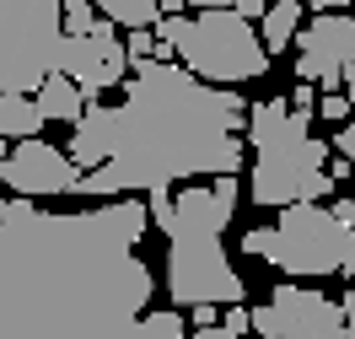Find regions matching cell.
I'll use <instances>...</instances> for the list:
<instances>
[{"label": "cell", "instance_id": "2", "mask_svg": "<svg viewBox=\"0 0 355 339\" xmlns=\"http://www.w3.org/2000/svg\"><path fill=\"white\" fill-rule=\"evenodd\" d=\"M248 108L237 87H210L194 70L135 60L124 103L113 108V157L76 183L87 200L178 189L183 178L243 173Z\"/></svg>", "mask_w": 355, "mask_h": 339}, {"label": "cell", "instance_id": "18", "mask_svg": "<svg viewBox=\"0 0 355 339\" xmlns=\"http://www.w3.org/2000/svg\"><path fill=\"white\" fill-rule=\"evenodd\" d=\"M243 253H253V259L275 264V259H280V226H253V232L243 237Z\"/></svg>", "mask_w": 355, "mask_h": 339}, {"label": "cell", "instance_id": "21", "mask_svg": "<svg viewBox=\"0 0 355 339\" xmlns=\"http://www.w3.org/2000/svg\"><path fill=\"white\" fill-rule=\"evenodd\" d=\"M124 49H130V65L135 60H156V33H130Z\"/></svg>", "mask_w": 355, "mask_h": 339}, {"label": "cell", "instance_id": "27", "mask_svg": "<svg viewBox=\"0 0 355 339\" xmlns=\"http://www.w3.org/2000/svg\"><path fill=\"white\" fill-rule=\"evenodd\" d=\"M183 6H200V11H237V0H183Z\"/></svg>", "mask_w": 355, "mask_h": 339}, {"label": "cell", "instance_id": "12", "mask_svg": "<svg viewBox=\"0 0 355 339\" xmlns=\"http://www.w3.org/2000/svg\"><path fill=\"white\" fill-rule=\"evenodd\" d=\"M70 162L81 167V173H92V167H103V162L113 157V108H103V103H92L87 119L70 130Z\"/></svg>", "mask_w": 355, "mask_h": 339}, {"label": "cell", "instance_id": "33", "mask_svg": "<svg viewBox=\"0 0 355 339\" xmlns=\"http://www.w3.org/2000/svg\"><path fill=\"white\" fill-rule=\"evenodd\" d=\"M345 280H355V259H350V264H345Z\"/></svg>", "mask_w": 355, "mask_h": 339}, {"label": "cell", "instance_id": "23", "mask_svg": "<svg viewBox=\"0 0 355 339\" xmlns=\"http://www.w3.org/2000/svg\"><path fill=\"white\" fill-rule=\"evenodd\" d=\"M334 151L345 162H355V124H339V135H334Z\"/></svg>", "mask_w": 355, "mask_h": 339}, {"label": "cell", "instance_id": "24", "mask_svg": "<svg viewBox=\"0 0 355 339\" xmlns=\"http://www.w3.org/2000/svg\"><path fill=\"white\" fill-rule=\"evenodd\" d=\"M189 323H194V329H216V302H200V307H189Z\"/></svg>", "mask_w": 355, "mask_h": 339}, {"label": "cell", "instance_id": "31", "mask_svg": "<svg viewBox=\"0 0 355 339\" xmlns=\"http://www.w3.org/2000/svg\"><path fill=\"white\" fill-rule=\"evenodd\" d=\"M339 92H345V97L355 103V70H345V81H339Z\"/></svg>", "mask_w": 355, "mask_h": 339}, {"label": "cell", "instance_id": "30", "mask_svg": "<svg viewBox=\"0 0 355 339\" xmlns=\"http://www.w3.org/2000/svg\"><path fill=\"white\" fill-rule=\"evenodd\" d=\"M189 339H237L232 329H200V334H189Z\"/></svg>", "mask_w": 355, "mask_h": 339}, {"label": "cell", "instance_id": "28", "mask_svg": "<svg viewBox=\"0 0 355 339\" xmlns=\"http://www.w3.org/2000/svg\"><path fill=\"white\" fill-rule=\"evenodd\" d=\"M339 307H345V329H350V339H355V291L345 296V302H339Z\"/></svg>", "mask_w": 355, "mask_h": 339}, {"label": "cell", "instance_id": "25", "mask_svg": "<svg viewBox=\"0 0 355 339\" xmlns=\"http://www.w3.org/2000/svg\"><path fill=\"white\" fill-rule=\"evenodd\" d=\"M264 0H237V17H248V22H264Z\"/></svg>", "mask_w": 355, "mask_h": 339}, {"label": "cell", "instance_id": "17", "mask_svg": "<svg viewBox=\"0 0 355 339\" xmlns=\"http://www.w3.org/2000/svg\"><path fill=\"white\" fill-rule=\"evenodd\" d=\"M97 22H103V11L92 0H65V38H87Z\"/></svg>", "mask_w": 355, "mask_h": 339}, {"label": "cell", "instance_id": "8", "mask_svg": "<svg viewBox=\"0 0 355 339\" xmlns=\"http://www.w3.org/2000/svg\"><path fill=\"white\" fill-rule=\"evenodd\" d=\"M269 307H253V334H286V339H350L345 307L329 302L312 286H275Z\"/></svg>", "mask_w": 355, "mask_h": 339}, {"label": "cell", "instance_id": "15", "mask_svg": "<svg viewBox=\"0 0 355 339\" xmlns=\"http://www.w3.org/2000/svg\"><path fill=\"white\" fill-rule=\"evenodd\" d=\"M296 33H302V0H275L264 11V22H259V38H264L269 54H280V49L296 44Z\"/></svg>", "mask_w": 355, "mask_h": 339}, {"label": "cell", "instance_id": "19", "mask_svg": "<svg viewBox=\"0 0 355 339\" xmlns=\"http://www.w3.org/2000/svg\"><path fill=\"white\" fill-rule=\"evenodd\" d=\"M318 113H323L329 124H345V119H350V97H345V92H329V97H318Z\"/></svg>", "mask_w": 355, "mask_h": 339}, {"label": "cell", "instance_id": "5", "mask_svg": "<svg viewBox=\"0 0 355 339\" xmlns=\"http://www.w3.org/2000/svg\"><path fill=\"white\" fill-rule=\"evenodd\" d=\"M350 259H355V232L334 210H323V205H286L280 210V259H275L280 275L323 280V275H345Z\"/></svg>", "mask_w": 355, "mask_h": 339}, {"label": "cell", "instance_id": "34", "mask_svg": "<svg viewBox=\"0 0 355 339\" xmlns=\"http://www.w3.org/2000/svg\"><path fill=\"white\" fill-rule=\"evenodd\" d=\"M259 339H286V334H259Z\"/></svg>", "mask_w": 355, "mask_h": 339}, {"label": "cell", "instance_id": "22", "mask_svg": "<svg viewBox=\"0 0 355 339\" xmlns=\"http://www.w3.org/2000/svg\"><path fill=\"white\" fill-rule=\"evenodd\" d=\"M291 108L296 113H318V87H312V81H296V87H291Z\"/></svg>", "mask_w": 355, "mask_h": 339}, {"label": "cell", "instance_id": "1", "mask_svg": "<svg viewBox=\"0 0 355 339\" xmlns=\"http://www.w3.org/2000/svg\"><path fill=\"white\" fill-rule=\"evenodd\" d=\"M146 200L38 210L11 194L0 216V339H189L178 307L151 313L156 275L140 259Z\"/></svg>", "mask_w": 355, "mask_h": 339}, {"label": "cell", "instance_id": "4", "mask_svg": "<svg viewBox=\"0 0 355 339\" xmlns=\"http://www.w3.org/2000/svg\"><path fill=\"white\" fill-rule=\"evenodd\" d=\"M65 54V0H0V92H38Z\"/></svg>", "mask_w": 355, "mask_h": 339}, {"label": "cell", "instance_id": "26", "mask_svg": "<svg viewBox=\"0 0 355 339\" xmlns=\"http://www.w3.org/2000/svg\"><path fill=\"white\" fill-rule=\"evenodd\" d=\"M334 216H339V221H345V226L355 232V194H345V200L334 205Z\"/></svg>", "mask_w": 355, "mask_h": 339}, {"label": "cell", "instance_id": "13", "mask_svg": "<svg viewBox=\"0 0 355 339\" xmlns=\"http://www.w3.org/2000/svg\"><path fill=\"white\" fill-rule=\"evenodd\" d=\"M33 97H38V108H44L49 124H70V130H76V124L87 119V108H92V103H87V92L76 87L70 76H60V70H54L44 87L33 92Z\"/></svg>", "mask_w": 355, "mask_h": 339}, {"label": "cell", "instance_id": "14", "mask_svg": "<svg viewBox=\"0 0 355 339\" xmlns=\"http://www.w3.org/2000/svg\"><path fill=\"white\" fill-rule=\"evenodd\" d=\"M44 124L49 119H44L33 92H0V135L6 140H38Z\"/></svg>", "mask_w": 355, "mask_h": 339}, {"label": "cell", "instance_id": "20", "mask_svg": "<svg viewBox=\"0 0 355 339\" xmlns=\"http://www.w3.org/2000/svg\"><path fill=\"white\" fill-rule=\"evenodd\" d=\"M221 329H232L237 339H248V334H253V313H248L243 302H232V307H226V318H221Z\"/></svg>", "mask_w": 355, "mask_h": 339}, {"label": "cell", "instance_id": "32", "mask_svg": "<svg viewBox=\"0 0 355 339\" xmlns=\"http://www.w3.org/2000/svg\"><path fill=\"white\" fill-rule=\"evenodd\" d=\"M6 157H11V151H6V135H0V167H6Z\"/></svg>", "mask_w": 355, "mask_h": 339}, {"label": "cell", "instance_id": "6", "mask_svg": "<svg viewBox=\"0 0 355 339\" xmlns=\"http://www.w3.org/2000/svg\"><path fill=\"white\" fill-rule=\"evenodd\" d=\"M329 146L323 140H291V146H269L253 162V183L248 194L269 210H286V205H318L329 200Z\"/></svg>", "mask_w": 355, "mask_h": 339}, {"label": "cell", "instance_id": "11", "mask_svg": "<svg viewBox=\"0 0 355 339\" xmlns=\"http://www.w3.org/2000/svg\"><path fill=\"white\" fill-rule=\"evenodd\" d=\"M81 178H87V173L70 162V151L49 146L44 135L17 140V151H11L6 167H0V183H6L11 194H22V200H38V194H76Z\"/></svg>", "mask_w": 355, "mask_h": 339}, {"label": "cell", "instance_id": "29", "mask_svg": "<svg viewBox=\"0 0 355 339\" xmlns=\"http://www.w3.org/2000/svg\"><path fill=\"white\" fill-rule=\"evenodd\" d=\"M307 6H318V11H350V0H307Z\"/></svg>", "mask_w": 355, "mask_h": 339}, {"label": "cell", "instance_id": "3", "mask_svg": "<svg viewBox=\"0 0 355 339\" xmlns=\"http://www.w3.org/2000/svg\"><path fill=\"white\" fill-rule=\"evenodd\" d=\"M156 38L173 44L183 70H194L200 81H226V87L264 76L269 60H275L264 49V38H259V27L248 22V17H237V11L162 17V22H156Z\"/></svg>", "mask_w": 355, "mask_h": 339}, {"label": "cell", "instance_id": "9", "mask_svg": "<svg viewBox=\"0 0 355 339\" xmlns=\"http://www.w3.org/2000/svg\"><path fill=\"white\" fill-rule=\"evenodd\" d=\"M345 70H355V17L350 11H318L296 33V81L339 92Z\"/></svg>", "mask_w": 355, "mask_h": 339}, {"label": "cell", "instance_id": "10", "mask_svg": "<svg viewBox=\"0 0 355 339\" xmlns=\"http://www.w3.org/2000/svg\"><path fill=\"white\" fill-rule=\"evenodd\" d=\"M60 76H70L76 87L87 92V103H97V92H108V87H124L130 81V49L119 38V27L103 17L87 38H65Z\"/></svg>", "mask_w": 355, "mask_h": 339}, {"label": "cell", "instance_id": "7", "mask_svg": "<svg viewBox=\"0 0 355 339\" xmlns=\"http://www.w3.org/2000/svg\"><path fill=\"white\" fill-rule=\"evenodd\" d=\"M167 291L178 296V307H200V302L232 307L248 296V286L237 264L226 259L221 237H173L167 243Z\"/></svg>", "mask_w": 355, "mask_h": 339}, {"label": "cell", "instance_id": "16", "mask_svg": "<svg viewBox=\"0 0 355 339\" xmlns=\"http://www.w3.org/2000/svg\"><path fill=\"white\" fill-rule=\"evenodd\" d=\"M92 6L124 33H156L162 22V0H92Z\"/></svg>", "mask_w": 355, "mask_h": 339}]
</instances>
